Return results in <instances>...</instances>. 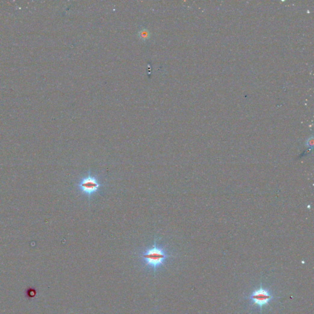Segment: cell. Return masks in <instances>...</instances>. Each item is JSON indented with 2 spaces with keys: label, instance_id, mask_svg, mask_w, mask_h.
Here are the masks:
<instances>
[{
  "label": "cell",
  "instance_id": "obj_3",
  "mask_svg": "<svg viewBox=\"0 0 314 314\" xmlns=\"http://www.w3.org/2000/svg\"><path fill=\"white\" fill-rule=\"evenodd\" d=\"M274 298V296L269 290L263 288L261 286L260 288L255 290L250 296V300L253 304L262 308L263 306L268 305L269 303Z\"/></svg>",
  "mask_w": 314,
  "mask_h": 314
},
{
  "label": "cell",
  "instance_id": "obj_2",
  "mask_svg": "<svg viewBox=\"0 0 314 314\" xmlns=\"http://www.w3.org/2000/svg\"><path fill=\"white\" fill-rule=\"evenodd\" d=\"M101 185L98 179L89 174L87 176L82 178L78 184L79 190L81 193L89 197L95 194L100 188Z\"/></svg>",
  "mask_w": 314,
  "mask_h": 314
},
{
  "label": "cell",
  "instance_id": "obj_1",
  "mask_svg": "<svg viewBox=\"0 0 314 314\" xmlns=\"http://www.w3.org/2000/svg\"><path fill=\"white\" fill-rule=\"evenodd\" d=\"M171 255L163 247L157 245L155 241L152 247L147 248L140 254L144 265L152 269L154 273L157 269L164 265L165 261Z\"/></svg>",
  "mask_w": 314,
  "mask_h": 314
}]
</instances>
